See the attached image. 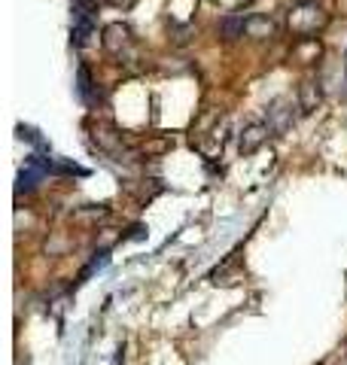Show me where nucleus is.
Here are the masks:
<instances>
[{"label": "nucleus", "mask_w": 347, "mask_h": 365, "mask_svg": "<svg viewBox=\"0 0 347 365\" xmlns=\"http://www.w3.org/2000/svg\"><path fill=\"white\" fill-rule=\"evenodd\" d=\"M76 91H79V98H83V101H91V76H89V71H86V67H79V73H76Z\"/></svg>", "instance_id": "3"}, {"label": "nucleus", "mask_w": 347, "mask_h": 365, "mask_svg": "<svg viewBox=\"0 0 347 365\" xmlns=\"http://www.w3.org/2000/svg\"><path fill=\"white\" fill-rule=\"evenodd\" d=\"M265 137H268V128H265V125H250V128L241 134V153H256L265 143Z\"/></svg>", "instance_id": "1"}, {"label": "nucleus", "mask_w": 347, "mask_h": 365, "mask_svg": "<svg viewBox=\"0 0 347 365\" xmlns=\"http://www.w3.org/2000/svg\"><path fill=\"white\" fill-rule=\"evenodd\" d=\"M244 28H247V21H244V19H226V21H223L226 40H235L238 34H244Z\"/></svg>", "instance_id": "2"}]
</instances>
